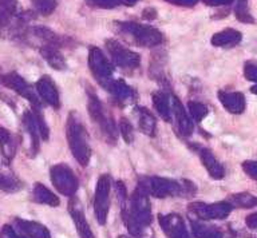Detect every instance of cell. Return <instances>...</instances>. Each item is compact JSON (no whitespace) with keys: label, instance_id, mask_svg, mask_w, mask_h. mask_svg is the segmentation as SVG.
<instances>
[{"label":"cell","instance_id":"cell-1","mask_svg":"<svg viewBox=\"0 0 257 238\" xmlns=\"http://www.w3.org/2000/svg\"><path fill=\"white\" fill-rule=\"evenodd\" d=\"M122 219L133 237L140 238L144 235V229L153 221L152 205L149 201V194L144 187L137 186L130 199V207H122Z\"/></svg>","mask_w":257,"mask_h":238},{"label":"cell","instance_id":"cell-2","mask_svg":"<svg viewBox=\"0 0 257 238\" xmlns=\"http://www.w3.org/2000/svg\"><path fill=\"white\" fill-rule=\"evenodd\" d=\"M66 135H67L68 147L72 155L82 166H87L91 158V147L88 145V135L86 127L82 123L79 114L71 111L66 123Z\"/></svg>","mask_w":257,"mask_h":238},{"label":"cell","instance_id":"cell-3","mask_svg":"<svg viewBox=\"0 0 257 238\" xmlns=\"http://www.w3.org/2000/svg\"><path fill=\"white\" fill-rule=\"evenodd\" d=\"M138 185L145 191L156 198L166 197H192L196 193V186L189 181H176L170 178L148 177L140 181Z\"/></svg>","mask_w":257,"mask_h":238},{"label":"cell","instance_id":"cell-4","mask_svg":"<svg viewBox=\"0 0 257 238\" xmlns=\"http://www.w3.org/2000/svg\"><path fill=\"white\" fill-rule=\"evenodd\" d=\"M115 31L120 37L127 39L130 43L140 46V47H154L162 42V34L152 26H144L140 23H132V22H124V23H114Z\"/></svg>","mask_w":257,"mask_h":238},{"label":"cell","instance_id":"cell-5","mask_svg":"<svg viewBox=\"0 0 257 238\" xmlns=\"http://www.w3.org/2000/svg\"><path fill=\"white\" fill-rule=\"evenodd\" d=\"M88 94V103L87 109L90 118H91L94 123H95L99 130L102 131L104 137L107 138L110 143H115L116 142V126L114 122V118L107 110L104 109V106L100 103L98 97L95 95L94 91H87Z\"/></svg>","mask_w":257,"mask_h":238},{"label":"cell","instance_id":"cell-6","mask_svg":"<svg viewBox=\"0 0 257 238\" xmlns=\"http://www.w3.org/2000/svg\"><path fill=\"white\" fill-rule=\"evenodd\" d=\"M50 175H51L52 185L62 195L75 197V193L79 187V181L70 166L66 163H58L52 166Z\"/></svg>","mask_w":257,"mask_h":238},{"label":"cell","instance_id":"cell-7","mask_svg":"<svg viewBox=\"0 0 257 238\" xmlns=\"http://www.w3.org/2000/svg\"><path fill=\"white\" fill-rule=\"evenodd\" d=\"M110 190H111V177L108 174H102L98 178L94 197V213L99 225L107 222L108 209H110Z\"/></svg>","mask_w":257,"mask_h":238},{"label":"cell","instance_id":"cell-8","mask_svg":"<svg viewBox=\"0 0 257 238\" xmlns=\"http://www.w3.org/2000/svg\"><path fill=\"white\" fill-rule=\"evenodd\" d=\"M233 206L228 201L214 202V203H204L196 202L189 206V211L194 214L198 219H224L230 214Z\"/></svg>","mask_w":257,"mask_h":238},{"label":"cell","instance_id":"cell-9","mask_svg":"<svg viewBox=\"0 0 257 238\" xmlns=\"http://www.w3.org/2000/svg\"><path fill=\"white\" fill-rule=\"evenodd\" d=\"M88 66L94 78L100 85L107 87L111 82L112 66L98 47H91L88 53Z\"/></svg>","mask_w":257,"mask_h":238},{"label":"cell","instance_id":"cell-10","mask_svg":"<svg viewBox=\"0 0 257 238\" xmlns=\"http://www.w3.org/2000/svg\"><path fill=\"white\" fill-rule=\"evenodd\" d=\"M106 49L111 55L114 63L122 67V69H137L140 66V55L132 51V50L123 47L119 42L114 41V39H107L106 41Z\"/></svg>","mask_w":257,"mask_h":238},{"label":"cell","instance_id":"cell-11","mask_svg":"<svg viewBox=\"0 0 257 238\" xmlns=\"http://www.w3.org/2000/svg\"><path fill=\"white\" fill-rule=\"evenodd\" d=\"M158 222H160L161 229L168 238H192L184 218L181 217L180 214L172 213L166 215L160 214Z\"/></svg>","mask_w":257,"mask_h":238},{"label":"cell","instance_id":"cell-12","mask_svg":"<svg viewBox=\"0 0 257 238\" xmlns=\"http://www.w3.org/2000/svg\"><path fill=\"white\" fill-rule=\"evenodd\" d=\"M0 82H2L6 87H8V89L12 90V91H15L16 94H19L20 97L28 99L34 106L39 107L40 102L39 99H38V97H36L35 91L31 89V86L28 85L23 78L20 77L19 74H7V75H4V77H0Z\"/></svg>","mask_w":257,"mask_h":238},{"label":"cell","instance_id":"cell-13","mask_svg":"<svg viewBox=\"0 0 257 238\" xmlns=\"http://www.w3.org/2000/svg\"><path fill=\"white\" fill-rule=\"evenodd\" d=\"M68 211H70L72 221L75 223L76 231H78V235L80 238H95L94 233L91 231V227L88 225L87 219H86L82 203L76 197L71 198V201L68 203Z\"/></svg>","mask_w":257,"mask_h":238},{"label":"cell","instance_id":"cell-14","mask_svg":"<svg viewBox=\"0 0 257 238\" xmlns=\"http://www.w3.org/2000/svg\"><path fill=\"white\" fill-rule=\"evenodd\" d=\"M172 110L174 118H176L178 131L185 137L192 135L193 131H194V123H193L192 118L189 117L188 111L182 105V102L177 97H172Z\"/></svg>","mask_w":257,"mask_h":238},{"label":"cell","instance_id":"cell-15","mask_svg":"<svg viewBox=\"0 0 257 238\" xmlns=\"http://www.w3.org/2000/svg\"><path fill=\"white\" fill-rule=\"evenodd\" d=\"M36 93L39 94V97L43 99L47 105H50L54 109H59L60 99L59 93L56 89L55 83L47 75H44L36 82Z\"/></svg>","mask_w":257,"mask_h":238},{"label":"cell","instance_id":"cell-16","mask_svg":"<svg viewBox=\"0 0 257 238\" xmlns=\"http://www.w3.org/2000/svg\"><path fill=\"white\" fill-rule=\"evenodd\" d=\"M218 101L230 114H242L245 110V97L237 91H218Z\"/></svg>","mask_w":257,"mask_h":238},{"label":"cell","instance_id":"cell-17","mask_svg":"<svg viewBox=\"0 0 257 238\" xmlns=\"http://www.w3.org/2000/svg\"><path fill=\"white\" fill-rule=\"evenodd\" d=\"M200 158L205 169L208 170L209 175L214 179H222L225 177V169L224 166L221 165L220 162L217 161L214 154L209 149H201L200 150Z\"/></svg>","mask_w":257,"mask_h":238},{"label":"cell","instance_id":"cell-18","mask_svg":"<svg viewBox=\"0 0 257 238\" xmlns=\"http://www.w3.org/2000/svg\"><path fill=\"white\" fill-rule=\"evenodd\" d=\"M16 226L22 230L27 237L30 238H51V234L44 225L35 221H27V219H15Z\"/></svg>","mask_w":257,"mask_h":238},{"label":"cell","instance_id":"cell-19","mask_svg":"<svg viewBox=\"0 0 257 238\" xmlns=\"http://www.w3.org/2000/svg\"><path fill=\"white\" fill-rule=\"evenodd\" d=\"M23 187L18 175L7 165H0V189L7 193H16Z\"/></svg>","mask_w":257,"mask_h":238},{"label":"cell","instance_id":"cell-20","mask_svg":"<svg viewBox=\"0 0 257 238\" xmlns=\"http://www.w3.org/2000/svg\"><path fill=\"white\" fill-rule=\"evenodd\" d=\"M106 89L114 95L115 101L119 102L120 105H127V103H130L133 101V98L136 97L134 90L130 86L126 85L123 81H120V79H118V81H111Z\"/></svg>","mask_w":257,"mask_h":238},{"label":"cell","instance_id":"cell-21","mask_svg":"<svg viewBox=\"0 0 257 238\" xmlns=\"http://www.w3.org/2000/svg\"><path fill=\"white\" fill-rule=\"evenodd\" d=\"M242 37L237 30L226 29L213 35L212 45L216 47H234L241 42Z\"/></svg>","mask_w":257,"mask_h":238},{"label":"cell","instance_id":"cell-22","mask_svg":"<svg viewBox=\"0 0 257 238\" xmlns=\"http://www.w3.org/2000/svg\"><path fill=\"white\" fill-rule=\"evenodd\" d=\"M153 106L160 117L166 122L172 121V103L169 101V95L165 91H157L153 94Z\"/></svg>","mask_w":257,"mask_h":238},{"label":"cell","instance_id":"cell-23","mask_svg":"<svg viewBox=\"0 0 257 238\" xmlns=\"http://www.w3.org/2000/svg\"><path fill=\"white\" fill-rule=\"evenodd\" d=\"M40 54L48 65L51 66L52 69L55 70H66L67 67V63L64 61L63 55L59 53V49L58 47H54V46H42L40 47Z\"/></svg>","mask_w":257,"mask_h":238},{"label":"cell","instance_id":"cell-24","mask_svg":"<svg viewBox=\"0 0 257 238\" xmlns=\"http://www.w3.org/2000/svg\"><path fill=\"white\" fill-rule=\"evenodd\" d=\"M32 198L38 203H43V205L51 206V207H56L60 203L59 198L42 183H35L34 189H32Z\"/></svg>","mask_w":257,"mask_h":238},{"label":"cell","instance_id":"cell-25","mask_svg":"<svg viewBox=\"0 0 257 238\" xmlns=\"http://www.w3.org/2000/svg\"><path fill=\"white\" fill-rule=\"evenodd\" d=\"M193 235L196 238H224V234L217 226L206 225L200 221H190Z\"/></svg>","mask_w":257,"mask_h":238},{"label":"cell","instance_id":"cell-26","mask_svg":"<svg viewBox=\"0 0 257 238\" xmlns=\"http://www.w3.org/2000/svg\"><path fill=\"white\" fill-rule=\"evenodd\" d=\"M138 125H140L141 131L144 134H146L149 137H154L156 135V117L148 109H144V107L138 109Z\"/></svg>","mask_w":257,"mask_h":238},{"label":"cell","instance_id":"cell-27","mask_svg":"<svg viewBox=\"0 0 257 238\" xmlns=\"http://www.w3.org/2000/svg\"><path fill=\"white\" fill-rule=\"evenodd\" d=\"M0 153L6 161H11L16 153V143L14 137L4 127H0Z\"/></svg>","mask_w":257,"mask_h":238},{"label":"cell","instance_id":"cell-28","mask_svg":"<svg viewBox=\"0 0 257 238\" xmlns=\"http://www.w3.org/2000/svg\"><path fill=\"white\" fill-rule=\"evenodd\" d=\"M228 202L233 207H244V209H249L253 206L257 205V198L254 195L249 193H240L233 194L228 198Z\"/></svg>","mask_w":257,"mask_h":238},{"label":"cell","instance_id":"cell-29","mask_svg":"<svg viewBox=\"0 0 257 238\" xmlns=\"http://www.w3.org/2000/svg\"><path fill=\"white\" fill-rule=\"evenodd\" d=\"M234 14H236L237 19L242 22V23H248V25L254 23V19H253V17L250 15V11H249L248 0H237Z\"/></svg>","mask_w":257,"mask_h":238},{"label":"cell","instance_id":"cell-30","mask_svg":"<svg viewBox=\"0 0 257 238\" xmlns=\"http://www.w3.org/2000/svg\"><path fill=\"white\" fill-rule=\"evenodd\" d=\"M188 110L189 114H190V117L197 122H201L209 114L208 107H206L204 103L196 101L188 102Z\"/></svg>","mask_w":257,"mask_h":238},{"label":"cell","instance_id":"cell-31","mask_svg":"<svg viewBox=\"0 0 257 238\" xmlns=\"http://www.w3.org/2000/svg\"><path fill=\"white\" fill-rule=\"evenodd\" d=\"M119 129H120V134H122V137H123L124 142H126V143H132L133 138H134L133 126H132V123H130V122L126 119V118H122V119H120Z\"/></svg>","mask_w":257,"mask_h":238},{"label":"cell","instance_id":"cell-32","mask_svg":"<svg viewBox=\"0 0 257 238\" xmlns=\"http://www.w3.org/2000/svg\"><path fill=\"white\" fill-rule=\"evenodd\" d=\"M244 75L248 81L257 83V63L256 62H246L244 67Z\"/></svg>","mask_w":257,"mask_h":238},{"label":"cell","instance_id":"cell-33","mask_svg":"<svg viewBox=\"0 0 257 238\" xmlns=\"http://www.w3.org/2000/svg\"><path fill=\"white\" fill-rule=\"evenodd\" d=\"M242 170L253 179H257V162L256 161H245L242 163Z\"/></svg>","mask_w":257,"mask_h":238},{"label":"cell","instance_id":"cell-34","mask_svg":"<svg viewBox=\"0 0 257 238\" xmlns=\"http://www.w3.org/2000/svg\"><path fill=\"white\" fill-rule=\"evenodd\" d=\"M2 237L3 238H24L22 237V235H19V234L16 233L15 230L12 229L11 226H4L3 230H2Z\"/></svg>","mask_w":257,"mask_h":238},{"label":"cell","instance_id":"cell-35","mask_svg":"<svg viewBox=\"0 0 257 238\" xmlns=\"http://www.w3.org/2000/svg\"><path fill=\"white\" fill-rule=\"evenodd\" d=\"M246 225L253 230H257V213L250 214L246 217Z\"/></svg>","mask_w":257,"mask_h":238},{"label":"cell","instance_id":"cell-36","mask_svg":"<svg viewBox=\"0 0 257 238\" xmlns=\"http://www.w3.org/2000/svg\"><path fill=\"white\" fill-rule=\"evenodd\" d=\"M172 5H178V6H193L196 3L197 0H168Z\"/></svg>","mask_w":257,"mask_h":238},{"label":"cell","instance_id":"cell-37","mask_svg":"<svg viewBox=\"0 0 257 238\" xmlns=\"http://www.w3.org/2000/svg\"><path fill=\"white\" fill-rule=\"evenodd\" d=\"M156 17H157V11L154 9L144 10V18H145V19H154Z\"/></svg>","mask_w":257,"mask_h":238},{"label":"cell","instance_id":"cell-38","mask_svg":"<svg viewBox=\"0 0 257 238\" xmlns=\"http://www.w3.org/2000/svg\"><path fill=\"white\" fill-rule=\"evenodd\" d=\"M204 2L209 6H221L228 5L229 2H232V0H204Z\"/></svg>","mask_w":257,"mask_h":238},{"label":"cell","instance_id":"cell-39","mask_svg":"<svg viewBox=\"0 0 257 238\" xmlns=\"http://www.w3.org/2000/svg\"><path fill=\"white\" fill-rule=\"evenodd\" d=\"M120 2H123L124 5L133 6V5H136V3H137V2H138V0H120Z\"/></svg>","mask_w":257,"mask_h":238},{"label":"cell","instance_id":"cell-40","mask_svg":"<svg viewBox=\"0 0 257 238\" xmlns=\"http://www.w3.org/2000/svg\"><path fill=\"white\" fill-rule=\"evenodd\" d=\"M250 91H252L253 94H257V86H254V87H252V89H250Z\"/></svg>","mask_w":257,"mask_h":238},{"label":"cell","instance_id":"cell-41","mask_svg":"<svg viewBox=\"0 0 257 238\" xmlns=\"http://www.w3.org/2000/svg\"><path fill=\"white\" fill-rule=\"evenodd\" d=\"M118 238H127V237H124V235H120V237H118Z\"/></svg>","mask_w":257,"mask_h":238}]
</instances>
